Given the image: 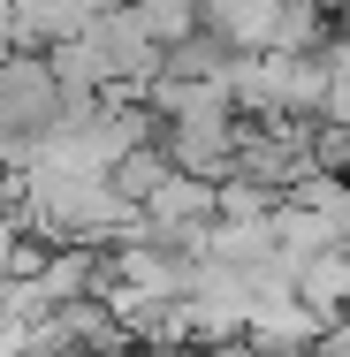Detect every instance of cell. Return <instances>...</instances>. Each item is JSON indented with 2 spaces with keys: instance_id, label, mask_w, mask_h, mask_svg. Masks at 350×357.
I'll return each instance as SVG.
<instances>
[{
  "instance_id": "obj_1",
  "label": "cell",
  "mask_w": 350,
  "mask_h": 357,
  "mask_svg": "<svg viewBox=\"0 0 350 357\" xmlns=\"http://www.w3.org/2000/svg\"><path fill=\"white\" fill-rule=\"evenodd\" d=\"M69 114L54 61H0V137H54Z\"/></svg>"
}]
</instances>
